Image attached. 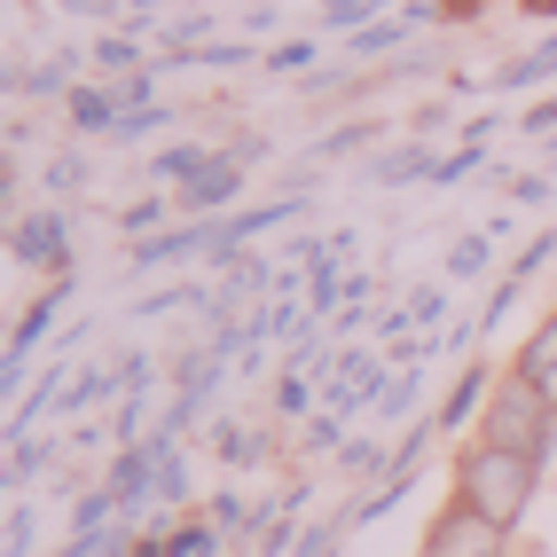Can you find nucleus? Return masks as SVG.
I'll use <instances>...</instances> for the list:
<instances>
[{"instance_id": "7ed1b4c3", "label": "nucleus", "mask_w": 557, "mask_h": 557, "mask_svg": "<svg viewBox=\"0 0 557 557\" xmlns=\"http://www.w3.org/2000/svg\"><path fill=\"white\" fill-rule=\"evenodd\" d=\"M503 549H510V534L495 518H479L471 503H448L424 534V557H503Z\"/></svg>"}, {"instance_id": "f03ea898", "label": "nucleus", "mask_w": 557, "mask_h": 557, "mask_svg": "<svg viewBox=\"0 0 557 557\" xmlns=\"http://www.w3.org/2000/svg\"><path fill=\"white\" fill-rule=\"evenodd\" d=\"M479 440H487V448L527 456V463H542V456L557 448V408H549L527 377H495V385H487V417H479Z\"/></svg>"}, {"instance_id": "20e7f679", "label": "nucleus", "mask_w": 557, "mask_h": 557, "mask_svg": "<svg viewBox=\"0 0 557 557\" xmlns=\"http://www.w3.org/2000/svg\"><path fill=\"white\" fill-rule=\"evenodd\" d=\"M510 377H527L549 408H557V314L549 322H534V338L518 346V361H510Z\"/></svg>"}, {"instance_id": "f257e3e1", "label": "nucleus", "mask_w": 557, "mask_h": 557, "mask_svg": "<svg viewBox=\"0 0 557 557\" xmlns=\"http://www.w3.org/2000/svg\"><path fill=\"white\" fill-rule=\"evenodd\" d=\"M534 479H542V463L510 456V448H487V440H471L463 463H456V503H471L479 518H495L503 534H518V518L534 510Z\"/></svg>"}]
</instances>
